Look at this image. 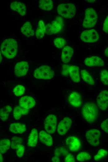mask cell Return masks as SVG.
<instances>
[{"instance_id": "6da1fadb", "label": "cell", "mask_w": 108, "mask_h": 162, "mask_svg": "<svg viewBox=\"0 0 108 162\" xmlns=\"http://www.w3.org/2000/svg\"><path fill=\"white\" fill-rule=\"evenodd\" d=\"M0 49L3 55L8 59H12L17 53V42L13 38L6 39L1 44Z\"/></svg>"}, {"instance_id": "7a4b0ae2", "label": "cell", "mask_w": 108, "mask_h": 162, "mask_svg": "<svg viewBox=\"0 0 108 162\" xmlns=\"http://www.w3.org/2000/svg\"><path fill=\"white\" fill-rule=\"evenodd\" d=\"M82 114L85 119L88 123L94 122L98 115V110L97 105L93 103L87 102L83 106Z\"/></svg>"}, {"instance_id": "3957f363", "label": "cell", "mask_w": 108, "mask_h": 162, "mask_svg": "<svg viewBox=\"0 0 108 162\" xmlns=\"http://www.w3.org/2000/svg\"><path fill=\"white\" fill-rule=\"evenodd\" d=\"M57 10L59 15L67 19L73 18L76 12L75 5L70 3H61L58 6Z\"/></svg>"}, {"instance_id": "277c9868", "label": "cell", "mask_w": 108, "mask_h": 162, "mask_svg": "<svg viewBox=\"0 0 108 162\" xmlns=\"http://www.w3.org/2000/svg\"><path fill=\"white\" fill-rule=\"evenodd\" d=\"M85 14L83 26L85 28L93 27L96 25L98 19L96 11L92 7L88 8L86 10Z\"/></svg>"}, {"instance_id": "5b68a950", "label": "cell", "mask_w": 108, "mask_h": 162, "mask_svg": "<svg viewBox=\"0 0 108 162\" xmlns=\"http://www.w3.org/2000/svg\"><path fill=\"white\" fill-rule=\"evenodd\" d=\"M63 24L62 18L61 17H57L51 23L45 26V33L48 35L59 33L62 30Z\"/></svg>"}, {"instance_id": "8992f818", "label": "cell", "mask_w": 108, "mask_h": 162, "mask_svg": "<svg viewBox=\"0 0 108 162\" xmlns=\"http://www.w3.org/2000/svg\"><path fill=\"white\" fill-rule=\"evenodd\" d=\"M54 71L47 65H43L36 69L34 72V76L37 79H49L54 75Z\"/></svg>"}, {"instance_id": "52a82bcc", "label": "cell", "mask_w": 108, "mask_h": 162, "mask_svg": "<svg viewBox=\"0 0 108 162\" xmlns=\"http://www.w3.org/2000/svg\"><path fill=\"white\" fill-rule=\"evenodd\" d=\"M80 38L85 42L93 43L99 40V36L95 30L90 29L83 31L81 34Z\"/></svg>"}, {"instance_id": "ba28073f", "label": "cell", "mask_w": 108, "mask_h": 162, "mask_svg": "<svg viewBox=\"0 0 108 162\" xmlns=\"http://www.w3.org/2000/svg\"><path fill=\"white\" fill-rule=\"evenodd\" d=\"M57 119L56 116L50 114L46 118L44 123V129L47 132L50 134L54 133L56 128Z\"/></svg>"}, {"instance_id": "9c48e42d", "label": "cell", "mask_w": 108, "mask_h": 162, "mask_svg": "<svg viewBox=\"0 0 108 162\" xmlns=\"http://www.w3.org/2000/svg\"><path fill=\"white\" fill-rule=\"evenodd\" d=\"M100 131L96 129L88 130L85 134V137L88 142L93 146L98 145L100 143Z\"/></svg>"}, {"instance_id": "30bf717a", "label": "cell", "mask_w": 108, "mask_h": 162, "mask_svg": "<svg viewBox=\"0 0 108 162\" xmlns=\"http://www.w3.org/2000/svg\"><path fill=\"white\" fill-rule=\"evenodd\" d=\"M72 123L71 119L68 117H65L62 120L58 125L57 132L61 136L65 134L71 127Z\"/></svg>"}, {"instance_id": "8fae6325", "label": "cell", "mask_w": 108, "mask_h": 162, "mask_svg": "<svg viewBox=\"0 0 108 162\" xmlns=\"http://www.w3.org/2000/svg\"><path fill=\"white\" fill-rule=\"evenodd\" d=\"M97 106L100 109L105 110L107 108L108 104V91L104 90L101 92L97 98Z\"/></svg>"}, {"instance_id": "7c38bea8", "label": "cell", "mask_w": 108, "mask_h": 162, "mask_svg": "<svg viewBox=\"0 0 108 162\" xmlns=\"http://www.w3.org/2000/svg\"><path fill=\"white\" fill-rule=\"evenodd\" d=\"M66 143L69 149L72 151H76L81 148V143L79 140L75 136L68 137L66 140Z\"/></svg>"}, {"instance_id": "4fadbf2b", "label": "cell", "mask_w": 108, "mask_h": 162, "mask_svg": "<svg viewBox=\"0 0 108 162\" xmlns=\"http://www.w3.org/2000/svg\"><path fill=\"white\" fill-rule=\"evenodd\" d=\"M28 63L25 61H21L17 63L14 68V72L16 75L21 77L25 75L29 69Z\"/></svg>"}, {"instance_id": "5bb4252c", "label": "cell", "mask_w": 108, "mask_h": 162, "mask_svg": "<svg viewBox=\"0 0 108 162\" xmlns=\"http://www.w3.org/2000/svg\"><path fill=\"white\" fill-rule=\"evenodd\" d=\"M85 64L89 67H101L104 65V62L97 56H92L86 58L84 61Z\"/></svg>"}, {"instance_id": "9a60e30c", "label": "cell", "mask_w": 108, "mask_h": 162, "mask_svg": "<svg viewBox=\"0 0 108 162\" xmlns=\"http://www.w3.org/2000/svg\"><path fill=\"white\" fill-rule=\"evenodd\" d=\"M68 101L72 106L75 107H79L81 106L82 103L81 96L77 92L73 91L69 95Z\"/></svg>"}, {"instance_id": "2e32d148", "label": "cell", "mask_w": 108, "mask_h": 162, "mask_svg": "<svg viewBox=\"0 0 108 162\" xmlns=\"http://www.w3.org/2000/svg\"><path fill=\"white\" fill-rule=\"evenodd\" d=\"M34 98L29 96H24L20 98L19 101V105L21 107L29 109L33 107L35 105Z\"/></svg>"}, {"instance_id": "e0dca14e", "label": "cell", "mask_w": 108, "mask_h": 162, "mask_svg": "<svg viewBox=\"0 0 108 162\" xmlns=\"http://www.w3.org/2000/svg\"><path fill=\"white\" fill-rule=\"evenodd\" d=\"M74 53V50L71 47L66 46L64 47L62 51L61 59L63 63H66L69 62Z\"/></svg>"}, {"instance_id": "ac0fdd59", "label": "cell", "mask_w": 108, "mask_h": 162, "mask_svg": "<svg viewBox=\"0 0 108 162\" xmlns=\"http://www.w3.org/2000/svg\"><path fill=\"white\" fill-rule=\"evenodd\" d=\"M11 9L18 12L20 15L24 16L26 13V7L23 3L17 1L11 2L10 5Z\"/></svg>"}, {"instance_id": "d6986e66", "label": "cell", "mask_w": 108, "mask_h": 162, "mask_svg": "<svg viewBox=\"0 0 108 162\" xmlns=\"http://www.w3.org/2000/svg\"><path fill=\"white\" fill-rule=\"evenodd\" d=\"M39 139L42 144L50 146L53 144L52 137L47 132L41 130L39 133Z\"/></svg>"}, {"instance_id": "ffe728a7", "label": "cell", "mask_w": 108, "mask_h": 162, "mask_svg": "<svg viewBox=\"0 0 108 162\" xmlns=\"http://www.w3.org/2000/svg\"><path fill=\"white\" fill-rule=\"evenodd\" d=\"M26 125L24 124L15 122L10 124V131L14 134H21L26 130Z\"/></svg>"}, {"instance_id": "44dd1931", "label": "cell", "mask_w": 108, "mask_h": 162, "mask_svg": "<svg viewBox=\"0 0 108 162\" xmlns=\"http://www.w3.org/2000/svg\"><path fill=\"white\" fill-rule=\"evenodd\" d=\"M69 74L71 80L74 82L78 83L80 82L79 70L78 66L74 65H70Z\"/></svg>"}, {"instance_id": "7402d4cb", "label": "cell", "mask_w": 108, "mask_h": 162, "mask_svg": "<svg viewBox=\"0 0 108 162\" xmlns=\"http://www.w3.org/2000/svg\"><path fill=\"white\" fill-rule=\"evenodd\" d=\"M38 138V132L37 129H33L28 137L27 145L29 146L34 147L37 144Z\"/></svg>"}, {"instance_id": "603a6c76", "label": "cell", "mask_w": 108, "mask_h": 162, "mask_svg": "<svg viewBox=\"0 0 108 162\" xmlns=\"http://www.w3.org/2000/svg\"><path fill=\"white\" fill-rule=\"evenodd\" d=\"M29 111V109L24 108L20 105L17 106L14 108L13 112V116L16 120H18L22 116L27 115Z\"/></svg>"}, {"instance_id": "cb8c5ba5", "label": "cell", "mask_w": 108, "mask_h": 162, "mask_svg": "<svg viewBox=\"0 0 108 162\" xmlns=\"http://www.w3.org/2000/svg\"><path fill=\"white\" fill-rule=\"evenodd\" d=\"M21 32L25 36L29 37L34 35V31L31 23L29 21L25 22L21 28Z\"/></svg>"}, {"instance_id": "d4e9b609", "label": "cell", "mask_w": 108, "mask_h": 162, "mask_svg": "<svg viewBox=\"0 0 108 162\" xmlns=\"http://www.w3.org/2000/svg\"><path fill=\"white\" fill-rule=\"evenodd\" d=\"M45 33V26L43 21H39L38 26L35 32V36L38 39L43 38Z\"/></svg>"}, {"instance_id": "484cf974", "label": "cell", "mask_w": 108, "mask_h": 162, "mask_svg": "<svg viewBox=\"0 0 108 162\" xmlns=\"http://www.w3.org/2000/svg\"><path fill=\"white\" fill-rule=\"evenodd\" d=\"M12 111V107L9 105L6 106L0 109V118L2 121H6Z\"/></svg>"}, {"instance_id": "4316f807", "label": "cell", "mask_w": 108, "mask_h": 162, "mask_svg": "<svg viewBox=\"0 0 108 162\" xmlns=\"http://www.w3.org/2000/svg\"><path fill=\"white\" fill-rule=\"evenodd\" d=\"M53 6V3L51 0H41L39 2V7L44 11L51 10Z\"/></svg>"}, {"instance_id": "83f0119b", "label": "cell", "mask_w": 108, "mask_h": 162, "mask_svg": "<svg viewBox=\"0 0 108 162\" xmlns=\"http://www.w3.org/2000/svg\"><path fill=\"white\" fill-rule=\"evenodd\" d=\"M81 76L83 79L87 83L94 85V81L89 73L86 70H82L81 71Z\"/></svg>"}, {"instance_id": "f1b7e54d", "label": "cell", "mask_w": 108, "mask_h": 162, "mask_svg": "<svg viewBox=\"0 0 108 162\" xmlns=\"http://www.w3.org/2000/svg\"><path fill=\"white\" fill-rule=\"evenodd\" d=\"M11 141L8 139H2L0 140V151L2 154L6 153L10 148Z\"/></svg>"}, {"instance_id": "f546056e", "label": "cell", "mask_w": 108, "mask_h": 162, "mask_svg": "<svg viewBox=\"0 0 108 162\" xmlns=\"http://www.w3.org/2000/svg\"><path fill=\"white\" fill-rule=\"evenodd\" d=\"M22 139L17 136H13L11 140V146L13 149L15 150L17 146L22 144Z\"/></svg>"}, {"instance_id": "4dcf8cb0", "label": "cell", "mask_w": 108, "mask_h": 162, "mask_svg": "<svg viewBox=\"0 0 108 162\" xmlns=\"http://www.w3.org/2000/svg\"><path fill=\"white\" fill-rule=\"evenodd\" d=\"M76 158L79 161H84L89 160L91 158L90 155L86 152H82L78 154Z\"/></svg>"}, {"instance_id": "1f68e13d", "label": "cell", "mask_w": 108, "mask_h": 162, "mask_svg": "<svg viewBox=\"0 0 108 162\" xmlns=\"http://www.w3.org/2000/svg\"><path fill=\"white\" fill-rule=\"evenodd\" d=\"M101 80L105 85H108V71L106 69L102 70L100 74Z\"/></svg>"}, {"instance_id": "d6a6232c", "label": "cell", "mask_w": 108, "mask_h": 162, "mask_svg": "<svg viewBox=\"0 0 108 162\" xmlns=\"http://www.w3.org/2000/svg\"><path fill=\"white\" fill-rule=\"evenodd\" d=\"M55 46L58 48H62L66 45V41L63 38L59 37L56 38L53 41Z\"/></svg>"}, {"instance_id": "836d02e7", "label": "cell", "mask_w": 108, "mask_h": 162, "mask_svg": "<svg viewBox=\"0 0 108 162\" xmlns=\"http://www.w3.org/2000/svg\"><path fill=\"white\" fill-rule=\"evenodd\" d=\"M107 154V151L103 149H100L98 151L97 153L94 156V159L96 161H99Z\"/></svg>"}, {"instance_id": "e575fe53", "label": "cell", "mask_w": 108, "mask_h": 162, "mask_svg": "<svg viewBox=\"0 0 108 162\" xmlns=\"http://www.w3.org/2000/svg\"><path fill=\"white\" fill-rule=\"evenodd\" d=\"M25 91V87L22 85L16 86L13 90L14 94L17 96L22 95L24 93Z\"/></svg>"}, {"instance_id": "d590c367", "label": "cell", "mask_w": 108, "mask_h": 162, "mask_svg": "<svg viewBox=\"0 0 108 162\" xmlns=\"http://www.w3.org/2000/svg\"><path fill=\"white\" fill-rule=\"evenodd\" d=\"M16 154L19 157H21L23 155L25 151L24 146L22 144H20L16 147Z\"/></svg>"}, {"instance_id": "8d00e7d4", "label": "cell", "mask_w": 108, "mask_h": 162, "mask_svg": "<svg viewBox=\"0 0 108 162\" xmlns=\"http://www.w3.org/2000/svg\"><path fill=\"white\" fill-rule=\"evenodd\" d=\"M70 65L65 64L62 65L61 74L63 76H67L69 74V68Z\"/></svg>"}, {"instance_id": "74e56055", "label": "cell", "mask_w": 108, "mask_h": 162, "mask_svg": "<svg viewBox=\"0 0 108 162\" xmlns=\"http://www.w3.org/2000/svg\"><path fill=\"white\" fill-rule=\"evenodd\" d=\"M108 119H107L103 121L101 124V129L105 132L108 133Z\"/></svg>"}, {"instance_id": "f35d334b", "label": "cell", "mask_w": 108, "mask_h": 162, "mask_svg": "<svg viewBox=\"0 0 108 162\" xmlns=\"http://www.w3.org/2000/svg\"><path fill=\"white\" fill-rule=\"evenodd\" d=\"M75 159L74 155L71 154L67 155L65 158V162H74Z\"/></svg>"}, {"instance_id": "ab89813d", "label": "cell", "mask_w": 108, "mask_h": 162, "mask_svg": "<svg viewBox=\"0 0 108 162\" xmlns=\"http://www.w3.org/2000/svg\"><path fill=\"white\" fill-rule=\"evenodd\" d=\"M103 31L106 33H108V17L105 20L103 26Z\"/></svg>"}, {"instance_id": "60d3db41", "label": "cell", "mask_w": 108, "mask_h": 162, "mask_svg": "<svg viewBox=\"0 0 108 162\" xmlns=\"http://www.w3.org/2000/svg\"><path fill=\"white\" fill-rule=\"evenodd\" d=\"M53 162H60V159L57 156H54L52 158Z\"/></svg>"}, {"instance_id": "b9f144b4", "label": "cell", "mask_w": 108, "mask_h": 162, "mask_svg": "<svg viewBox=\"0 0 108 162\" xmlns=\"http://www.w3.org/2000/svg\"><path fill=\"white\" fill-rule=\"evenodd\" d=\"M105 56L108 57V48H106L105 50Z\"/></svg>"}, {"instance_id": "7bdbcfd3", "label": "cell", "mask_w": 108, "mask_h": 162, "mask_svg": "<svg viewBox=\"0 0 108 162\" xmlns=\"http://www.w3.org/2000/svg\"><path fill=\"white\" fill-rule=\"evenodd\" d=\"M3 160V157L2 153L0 151V162H2Z\"/></svg>"}, {"instance_id": "ee69618b", "label": "cell", "mask_w": 108, "mask_h": 162, "mask_svg": "<svg viewBox=\"0 0 108 162\" xmlns=\"http://www.w3.org/2000/svg\"><path fill=\"white\" fill-rule=\"evenodd\" d=\"M2 56L1 52L0 51V63H1V61H2Z\"/></svg>"}, {"instance_id": "f6af8a7d", "label": "cell", "mask_w": 108, "mask_h": 162, "mask_svg": "<svg viewBox=\"0 0 108 162\" xmlns=\"http://www.w3.org/2000/svg\"><path fill=\"white\" fill-rule=\"evenodd\" d=\"M86 1L90 2H95V0H86Z\"/></svg>"}]
</instances>
